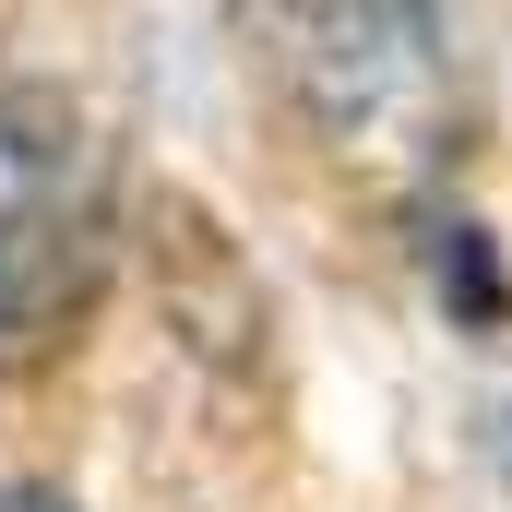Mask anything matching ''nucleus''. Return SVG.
I'll use <instances>...</instances> for the list:
<instances>
[{"label": "nucleus", "mask_w": 512, "mask_h": 512, "mask_svg": "<svg viewBox=\"0 0 512 512\" xmlns=\"http://www.w3.org/2000/svg\"><path fill=\"white\" fill-rule=\"evenodd\" d=\"M227 24L286 72V96L346 167H370V179L441 167L453 84H441L429 0H227Z\"/></svg>", "instance_id": "1"}, {"label": "nucleus", "mask_w": 512, "mask_h": 512, "mask_svg": "<svg viewBox=\"0 0 512 512\" xmlns=\"http://www.w3.org/2000/svg\"><path fill=\"white\" fill-rule=\"evenodd\" d=\"M0 512H72L60 489H0Z\"/></svg>", "instance_id": "4"}, {"label": "nucleus", "mask_w": 512, "mask_h": 512, "mask_svg": "<svg viewBox=\"0 0 512 512\" xmlns=\"http://www.w3.org/2000/svg\"><path fill=\"white\" fill-rule=\"evenodd\" d=\"M108 262V167L60 96H0V370H36Z\"/></svg>", "instance_id": "2"}, {"label": "nucleus", "mask_w": 512, "mask_h": 512, "mask_svg": "<svg viewBox=\"0 0 512 512\" xmlns=\"http://www.w3.org/2000/svg\"><path fill=\"white\" fill-rule=\"evenodd\" d=\"M477 334H489V382H477V429H489V477H501V501H512V322L489 310Z\"/></svg>", "instance_id": "3"}]
</instances>
